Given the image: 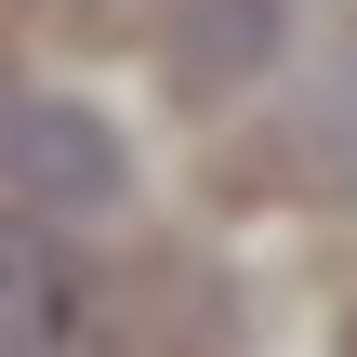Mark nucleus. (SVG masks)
I'll use <instances>...</instances> for the list:
<instances>
[{
    "label": "nucleus",
    "mask_w": 357,
    "mask_h": 357,
    "mask_svg": "<svg viewBox=\"0 0 357 357\" xmlns=\"http://www.w3.org/2000/svg\"><path fill=\"white\" fill-rule=\"evenodd\" d=\"M0 185H13L26 212H119V199H132L119 119H93L79 93L13 79V53H0Z\"/></svg>",
    "instance_id": "f257e3e1"
},
{
    "label": "nucleus",
    "mask_w": 357,
    "mask_h": 357,
    "mask_svg": "<svg viewBox=\"0 0 357 357\" xmlns=\"http://www.w3.org/2000/svg\"><path fill=\"white\" fill-rule=\"evenodd\" d=\"M0 357H119V305L53 225L0 212Z\"/></svg>",
    "instance_id": "f03ea898"
},
{
    "label": "nucleus",
    "mask_w": 357,
    "mask_h": 357,
    "mask_svg": "<svg viewBox=\"0 0 357 357\" xmlns=\"http://www.w3.org/2000/svg\"><path fill=\"white\" fill-rule=\"evenodd\" d=\"M146 40H159L172 106H238L291 53V0H146Z\"/></svg>",
    "instance_id": "7ed1b4c3"
},
{
    "label": "nucleus",
    "mask_w": 357,
    "mask_h": 357,
    "mask_svg": "<svg viewBox=\"0 0 357 357\" xmlns=\"http://www.w3.org/2000/svg\"><path fill=\"white\" fill-rule=\"evenodd\" d=\"M278 159H291L305 199L357 212V13H331V40L305 53V79H291V106H278Z\"/></svg>",
    "instance_id": "20e7f679"
},
{
    "label": "nucleus",
    "mask_w": 357,
    "mask_h": 357,
    "mask_svg": "<svg viewBox=\"0 0 357 357\" xmlns=\"http://www.w3.org/2000/svg\"><path fill=\"white\" fill-rule=\"evenodd\" d=\"M66 13H119V0H66Z\"/></svg>",
    "instance_id": "39448f33"
},
{
    "label": "nucleus",
    "mask_w": 357,
    "mask_h": 357,
    "mask_svg": "<svg viewBox=\"0 0 357 357\" xmlns=\"http://www.w3.org/2000/svg\"><path fill=\"white\" fill-rule=\"evenodd\" d=\"M344 357H357V318H344Z\"/></svg>",
    "instance_id": "423d86ee"
}]
</instances>
